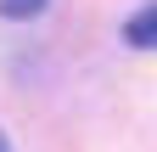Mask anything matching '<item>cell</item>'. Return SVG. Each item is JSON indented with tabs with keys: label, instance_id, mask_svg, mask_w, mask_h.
Returning a JSON list of instances; mask_svg holds the SVG:
<instances>
[{
	"label": "cell",
	"instance_id": "6da1fadb",
	"mask_svg": "<svg viewBox=\"0 0 157 152\" xmlns=\"http://www.w3.org/2000/svg\"><path fill=\"white\" fill-rule=\"evenodd\" d=\"M124 45H135V51H157V0L151 6H140L124 23Z\"/></svg>",
	"mask_w": 157,
	"mask_h": 152
},
{
	"label": "cell",
	"instance_id": "7a4b0ae2",
	"mask_svg": "<svg viewBox=\"0 0 157 152\" xmlns=\"http://www.w3.org/2000/svg\"><path fill=\"white\" fill-rule=\"evenodd\" d=\"M45 11V0H0V17H11V23H23V17H39Z\"/></svg>",
	"mask_w": 157,
	"mask_h": 152
},
{
	"label": "cell",
	"instance_id": "3957f363",
	"mask_svg": "<svg viewBox=\"0 0 157 152\" xmlns=\"http://www.w3.org/2000/svg\"><path fill=\"white\" fill-rule=\"evenodd\" d=\"M0 152H6V135H0Z\"/></svg>",
	"mask_w": 157,
	"mask_h": 152
}]
</instances>
